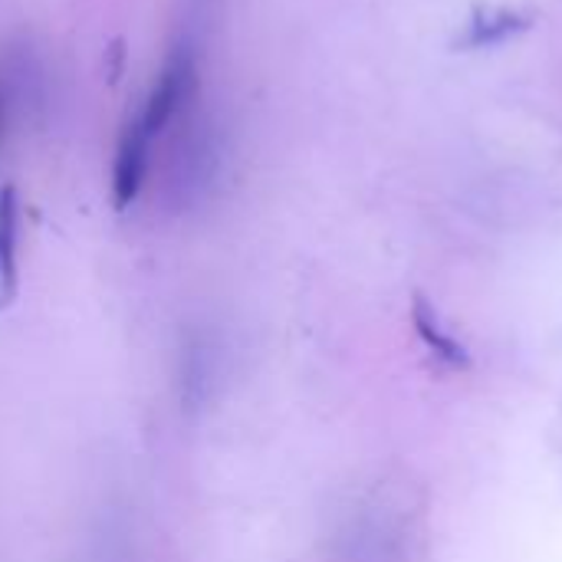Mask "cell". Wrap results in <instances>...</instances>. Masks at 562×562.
Returning a JSON list of instances; mask_svg holds the SVG:
<instances>
[{"instance_id": "6da1fadb", "label": "cell", "mask_w": 562, "mask_h": 562, "mask_svg": "<svg viewBox=\"0 0 562 562\" xmlns=\"http://www.w3.org/2000/svg\"><path fill=\"white\" fill-rule=\"evenodd\" d=\"M194 92V56L188 46L175 49L168 56V63L161 66L148 99H145V109L138 112V122L142 128L155 138L168 128V122L178 115V109L188 102V95Z\"/></svg>"}, {"instance_id": "7a4b0ae2", "label": "cell", "mask_w": 562, "mask_h": 562, "mask_svg": "<svg viewBox=\"0 0 562 562\" xmlns=\"http://www.w3.org/2000/svg\"><path fill=\"white\" fill-rule=\"evenodd\" d=\"M148 148H151V135L142 128L138 115L122 128L119 135V148H115V161H112V201L119 211H125L142 184H145V171H148Z\"/></svg>"}, {"instance_id": "3957f363", "label": "cell", "mask_w": 562, "mask_h": 562, "mask_svg": "<svg viewBox=\"0 0 562 562\" xmlns=\"http://www.w3.org/2000/svg\"><path fill=\"white\" fill-rule=\"evenodd\" d=\"M20 286V198L13 184L0 188V303H10Z\"/></svg>"}, {"instance_id": "277c9868", "label": "cell", "mask_w": 562, "mask_h": 562, "mask_svg": "<svg viewBox=\"0 0 562 562\" xmlns=\"http://www.w3.org/2000/svg\"><path fill=\"white\" fill-rule=\"evenodd\" d=\"M217 379V349L211 339H188L181 352V398L191 405L207 402Z\"/></svg>"}, {"instance_id": "5b68a950", "label": "cell", "mask_w": 562, "mask_h": 562, "mask_svg": "<svg viewBox=\"0 0 562 562\" xmlns=\"http://www.w3.org/2000/svg\"><path fill=\"white\" fill-rule=\"evenodd\" d=\"M412 319H415V329L422 336V342L428 346V352L445 362L448 369H468L471 366V352L451 336L441 329V319L435 313V306L425 300V296H415V306H412Z\"/></svg>"}, {"instance_id": "8992f818", "label": "cell", "mask_w": 562, "mask_h": 562, "mask_svg": "<svg viewBox=\"0 0 562 562\" xmlns=\"http://www.w3.org/2000/svg\"><path fill=\"white\" fill-rule=\"evenodd\" d=\"M524 26V20L514 10H481L471 20V30L464 36V46H491L507 40L510 33H517Z\"/></svg>"}, {"instance_id": "52a82bcc", "label": "cell", "mask_w": 562, "mask_h": 562, "mask_svg": "<svg viewBox=\"0 0 562 562\" xmlns=\"http://www.w3.org/2000/svg\"><path fill=\"white\" fill-rule=\"evenodd\" d=\"M3 132H7V92L0 82V145H3Z\"/></svg>"}]
</instances>
